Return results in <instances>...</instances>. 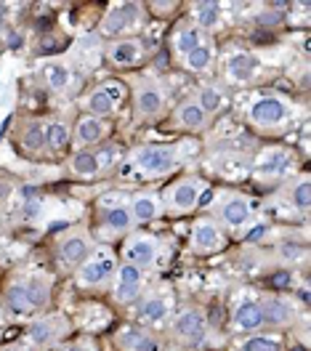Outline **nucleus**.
<instances>
[{"instance_id":"nucleus-1","label":"nucleus","mask_w":311,"mask_h":351,"mask_svg":"<svg viewBox=\"0 0 311 351\" xmlns=\"http://www.w3.org/2000/svg\"><path fill=\"white\" fill-rule=\"evenodd\" d=\"M0 306L16 319L38 317V311L51 306V280L45 274H27L14 280L3 290Z\"/></svg>"},{"instance_id":"nucleus-2","label":"nucleus","mask_w":311,"mask_h":351,"mask_svg":"<svg viewBox=\"0 0 311 351\" xmlns=\"http://www.w3.org/2000/svg\"><path fill=\"white\" fill-rule=\"evenodd\" d=\"M293 117V110H290V101L279 93H261L256 96L250 104H247V112H245V120L261 133H277L282 131Z\"/></svg>"},{"instance_id":"nucleus-3","label":"nucleus","mask_w":311,"mask_h":351,"mask_svg":"<svg viewBox=\"0 0 311 351\" xmlns=\"http://www.w3.org/2000/svg\"><path fill=\"white\" fill-rule=\"evenodd\" d=\"M128 162L134 168V173L144 178H162L171 176L178 168V149L171 144H141L131 149Z\"/></svg>"},{"instance_id":"nucleus-4","label":"nucleus","mask_w":311,"mask_h":351,"mask_svg":"<svg viewBox=\"0 0 311 351\" xmlns=\"http://www.w3.org/2000/svg\"><path fill=\"white\" fill-rule=\"evenodd\" d=\"M96 219L110 237H128L136 229L131 208H128V195H120V192H107L96 199Z\"/></svg>"},{"instance_id":"nucleus-5","label":"nucleus","mask_w":311,"mask_h":351,"mask_svg":"<svg viewBox=\"0 0 311 351\" xmlns=\"http://www.w3.org/2000/svg\"><path fill=\"white\" fill-rule=\"evenodd\" d=\"M205 192V181L200 176H181L173 181L162 197V216H189L197 210L200 197Z\"/></svg>"},{"instance_id":"nucleus-6","label":"nucleus","mask_w":311,"mask_h":351,"mask_svg":"<svg viewBox=\"0 0 311 351\" xmlns=\"http://www.w3.org/2000/svg\"><path fill=\"white\" fill-rule=\"evenodd\" d=\"M72 332V322L64 311H51L43 317H35L27 328V341L29 346L38 351L56 349L59 343L67 341V335Z\"/></svg>"},{"instance_id":"nucleus-7","label":"nucleus","mask_w":311,"mask_h":351,"mask_svg":"<svg viewBox=\"0 0 311 351\" xmlns=\"http://www.w3.org/2000/svg\"><path fill=\"white\" fill-rule=\"evenodd\" d=\"M117 256L112 247H96L86 261L75 269V282L83 287V290H99V287L110 285L112 277H114V269H117Z\"/></svg>"},{"instance_id":"nucleus-8","label":"nucleus","mask_w":311,"mask_h":351,"mask_svg":"<svg viewBox=\"0 0 311 351\" xmlns=\"http://www.w3.org/2000/svg\"><path fill=\"white\" fill-rule=\"evenodd\" d=\"M253 199L242 195V192H221L219 197H216V208H213V213H216V223L221 226V229H229V232H237V229H242L250 223L253 219Z\"/></svg>"},{"instance_id":"nucleus-9","label":"nucleus","mask_w":311,"mask_h":351,"mask_svg":"<svg viewBox=\"0 0 311 351\" xmlns=\"http://www.w3.org/2000/svg\"><path fill=\"white\" fill-rule=\"evenodd\" d=\"M144 3H134V0H125V3H112L107 8V14L101 16L99 22V35L104 38H125V32H131L138 27V22L144 19Z\"/></svg>"},{"instance_id":"nucleus-10","label":"nucleus","mask_w":311,"mask_h":351,"mask_svg":"<svg viewBox=\"0 0 311 351\" xmlns=\"http://www.w3.org/2000/svg\"><path fill=\"white\" fill-rule=\"evenodd\" d=\"M134 114L138 120H157L162 117L165 104H168V88L162 86L157 77H144L134 86Z\"/></svg>"},{"instance_id":"nucleus-11","label":"nucleus","mask_w":311,"mask_h":351,"mask_svg":"<svg viewBox=\"0 0 311 351\" xmlns=\"http://www.w3.org/2000/svg\"><path fill=\"white\" fill-rule=\"evenodd\" d=\"M171 338L184 349H197L208 338V319L200 308H181L171 322Z\"/></svg>"},{"instance_id":"nucleus-12","label":"nucleus","mask_w":311,"mask_h":351,"mask_svg":"<svg viewBox=\"0 0 311 351\" xmlns=\"http://www.w3.org/2000/svg\"><path fill=\"white\" fill-rule=\"evenodd\" d=\"M173 311V298L168 290H149L141 293V298L136 301L134 319L138 322V328H160L168 322Z\"/></svg>"},{"instance_id":"nucleus-13","label":"nucleus","mask_w":311,"mask_h":351,"mask_svg":"<svg viewBox=\"0 0 311 351\" xmlns=\"http://www.w3.org/2000/svg\"><path fill=\"white\" fill-rule=\"evenodd\" d=\"M160 258V240L152 232H131L123 240V263H131L138 271L155 269Z\"/></svg>"},{"instance_id":"nucleus-14","label":"nucleus","mask_w":311,"mask_h":351,"mask_svg":"<svg viewBox=\"0 0 311 351\" xmlns=\"http://www.w3.org/2000/svg\"><path fill=\"white\" fill-rule=\"evenodd\" d=\"M93 250H96V242H93V237L88 234V229H80V226L64 232V234L59 237V242H56V258H59L62 266L69 269V271H75Z\"/></svg>"},{"instance_id":"nucleus-15","label":"nucleus","mask_w":311,"mask_h":351,"mask_svg":"<svg viewBox=\"0 0 311 351\" xmlns=\"http://www.w3.org/2000/svg\"><path fill=\"white\" fill-rule=\"evenodd\" d=\"M125 90L120 83H101V86H93L86 93V99H83V110L86 114L90 117H99V120H110L114 112L120 110V104H123V96Z\"/></svg>"},{"instance_id":"nucleus-16","label":"nucleus","mask_w":311,"mask_h":351,"mask_svg":"<svg viewBox=\"0 0 311 351\" xmlns=\"http://www.w3.org/2000/svg\"><path fill=\"white\" fill-rule=\"evenodd\" d=\"M226 247V232L216 221L210 219H197L192 223V232H189V250L195 256H216Z\"/></svg>"},{"instance_id":"nucleus-17","label":"nucleus","mask_w":311,"mask_h":351,"mask_svg":"<svg viewBox=\"0 0 311 351\" xmlns=\"http://www.w3.org/2000/svg\"><path fill=\"white\" fill-rule=\"evenodd\" d=\"M147 53H149L147 43H144L141 38H136V35L114 38V40H110V45L104 48V59H107L112 66H117V69H134V66H138L147 59Z\"/></svg>"},{"instance_id":"nucleus-18","label":"nucleus","mask_w":311,"mask_h":351,"mask_svg":"<svg viewBox=\"0 0 311 351\" xmlns=\"http://www.w3.org/2000/svg\"><path fill=\"white\" fill-rule=\"evenodd\" d=\"M144 293V271H138L131 263H117L112 277V298L114 304H136Z\"/></svg>"},{"instance_id":"nucleus-19","label":"nucleus","mask_w":311,"mask_h":351,"mask_svg":"<svg viewBox=\"0 0 311 351\" xmlns=\"http://www.w3.org/2000/svg\"><path fill=\"white\" fill-rule=\"evenodd\" d=\"M258 306H261V314H264V328L285 330L290 325H295V319H298V306L288 295H277V293L271 295L269 293L258 301Z\"/></svg>"},{"instance_id":"nucleus-20","label":"nucleus","mask_w":311,"mask_h":351,"mask_svg":"<svg viewBox=\"0 0 311 351\" xmlns=\"http://www.w3.org/2000/svg\"><path fill=\"white\" fill-rule=\"evenodd\" d=\"M110 133L112 128L107 120H99V117H90V114H80L72 123V144L77 149H96V147L107 144Z\"/></svg>"},{"instance_id":"nucleus-21","label":"nucleus","mask_w":311,"mask_h":351,"mask_svg":"<svg viewBox=\"0 0 311 351\" xmlns=\"http://www.w3.org/2000/svg\"><path fill=\"white\" fill-rule=\"evenodd\" d=\"M14 141L22 147V152L29 157H45L48 147H45V128L40 117H24L22 123L14 131Z\"/></svg>"},{"instance_id":"nucleus-22","label":"nucleus","mask_w":311,"mask_h":351,"mask_svg":"<svg viewBox=\"0 0 311 351\" xmlns=\"http://www.w3.org/2000/svg\"><path fill=\"white\" fill-rule=\"evenodd\" d=\"M258 69H261V64H258L256 53H250V51H234L223 62V77L232 86H247L250 80H256Z\"/></svg>"},{"instance_id":"nucleus-23","label":"nucleus","mask_w":311,"mask_h":351,"mask_svg":"<svg viewBox=\"0 0 311 351\" xmlns=\"http://www.w3.org/2000/svg\"><path fill=\"white\" fill-rule=\"evenodd\" d=\"M208 123H210V117L202 112V107L195 101V99H184V101H178V107L171 112V125L184 133L205 131Z\"/></svg>"},{"instance_id":"nucleus-24","label":"nucleus","mask_w":311,"mask_h":351,"mask_svg":"<svg viewBox=\"0 0 311 351\" xmlns=\"http://www.w3.org/2000/svg\"><path fill=\"white\" fill-rule=\"evenodd\" d=\"M295 160V154L282 149V147H269L264 152L256 157V173L266 176V178H279V176L288 173L290 162Z\"/></svg>"},{"instance_id":"nucleus-25","label":"nucleus","mask_w":311,"mask_h":351,"mask_svg":"<svg viewBox=\"0 0 311 351\" xmlns=\"http://www.w3.org/2000/svg\"><path fill=\"white\" fill-rule=\"evenodd\" d=\"M128 208H131V216H134V223H152L162 216V197L147 189V192H136L128 197Z\"/></svg>"},{"instance_id":"nucleus-26","label":"nucleus","mask_w":311,"mask_h":351,"mask_svg":"<svg viewBox=\"0 0 311 351\" xmlns=\"http://www.w3.org/2000/svg\"><path fill=\"white\" fill-rule=\"evenodd\" d=\"M114 341H117V346L123 351H162L160 341L147 328H131V325H125V328L117 330Z\"/></svg>"},{"instance_id":"nucleus-27","label":"nucleus","mask_w":311,"mask_h":351,"mask_svg":"<svg viewBox=\"0 0 311 351\" xmlns=\"http://www.w3.org/2000/svg\"><path fill=\"white\" fill-rule=\"evenodd\" d=\"M72 77H75V72L64 59H48L40 66V80L53 93H67L69 86H72Z\"/></svg>"},{"instance_id":"nucleus-28","label":"nucleus","mask_w":311,"mask_h":351,"mask_svg":"<svg viewBox=\"0 0 311 351\" xmlns=\"http://www.w3.org/2000/svg\"><path fill=\"white\" fill-rule=\"evenodd\" d=\"M232 328H234V332H245V335H253V332H258L264 328V314H261L258 301H242L240 306L234 308Z\"/></svg>"},{"instance_id":"nucleus-29","label":"nucleus","mask_w":311,"mask_h":351,"mask_svg":"<svg viewBox=\"0 0 311 351\" xmlns=\"http://www.w3.org/2000/svg\"><path fill=\"white\" fill-rule=\"evenodd\" d=\"M45 128V147L48 154H62L72 144V123L64 117H51L43 123Z\"/></svg>"},{"instance_id":"nucleus-30","label":"nucleus","mask_w":311,"mask_h":351,"mask_svg":"<svg viewBox=\"0 0 311 351\" xmlns=\"http://www.w3.org/2000/svg\"><path fill=\"white\" fill-rule=\"evenodd\" d=\"M202 29H197L195 24L189 22V19H184V22H178V27L173 29V38H171V45H173V53L176 56H189L197 45H202Z\"/></svg>"},{"instance_id":"nucleus-31","label":"nucleus","mask_w":311,"mask_h":351,"mask_svg":"<svg viewBox=\"0 0 311 351\" xmlns=\"http://www.w3.org/2000/svg\"><path fill=\"white\" fill-rule=\"evenodd\" d=\"M223 5L216 3V0H200V3H192V24L202 29V32H210L221 24V11Z\"/></svg>"},{"instance_id":"nucleus-32","label":"nucleus","mask_w":311,"mask_h":351,"mask_svg":"<svg viewBox=\"0 0 311 351\" xmlns=\"http://www.w3.org/2000/svg\"><path fill=\"white\" fill-rule=\"evenodd\" d=\"M69 173L75 178H96L99 173H104L99 152L96 149H77L69 157Z\"/></svg>"},{"instance_id":"nucleus-33","label":"nucleus","mask_w":311,"mask_h":351,"mask_svg":"<svg viewBox=\"0 0 311 351\" xmlns=\"http://www.w3.org/2000/svg\"><path fill=\"white\" fill-rule=\"evenodd\" d=\"M195 101L202 107V112L208 114V117H213V114H219L223 110V104H226V90L221 86H216V83H208V86H200V90L195 93Z\"/></svg>"},{"instance_id":"nucleus-34","label":"nucleus","mask_w":311,"mask_h":351,"mask_svg":"<svg viewBox=\"0 0 311 351\" xmlns=\"http://www.w3.org/2000/svg\"><path fill=\"white\" fill-rule=\"evenodd\" d=\"M184 62V66L189 69V72H208L210 66H213V62H216V51H213V45L210 43H202V45H197L189 56H184L181 59Z\"/></svg>"},{"instance_id":"nucleus-35","label":"nucleus","mask_w":311,"mask_h":351,"mask_svg":"<svg viewBox=\"0 0 311 351\" xmlns=\"http://www.w3.org/2000/svg\"><path fill=\"white\" fill-rule=\"evenodd\" d=\"M309 178L306 176H301V178H295V184H290L288 189V205L293 210H298L301 216H306L309 213Z\"/></svg>"},{"instance_id":"nucleus-36","label":"nucleus","mask_w":311,"mask_h":351,"mask_svg":"<svg viewBox=\"0 0 311 351\" xmlns=\"http://www.w3.org/2000/svg\"><path fill=\"white\" fill-rule=\"evenodd\" d=\"M277 258L282 263H295L306 258V245L303 242H279L277 245Z\"/></svg>"},{"instance_id":"nucleus-37","label":"nucleus","mask_w":311,"mask_h":351,"mask_svg":"<svg viewBox=\"0 0 311 351\" xmlns=\"http://www.w3.org/2000/svg\"><path fill=\"white\" fill-rule=\"evenodd\" d=\"M240 351H282V346L274 338H266V335H247Z\"/></svg>"},{"instance_id":"nucleus-38","label":"nucleus","mask_w":311,"mask_h":351,"mask_svg":"<svg viewBox=\"0 0 311 351\" xmlns=\"http://www.w3.org/2000/svg\"><path fill=\"white\" fill-rule=\"evenodd\" d=\"M56 351H96V349H93L90 341H64V343L56 346Z\"/></svg>"},{"instance_id":"nucleus-39","label":"nucleus","mask_w":311,"mask_h":351,"mask_svg":"<svg viewBox=\"0 0 311 351\" xmlns=\"http://www.w3.org/2000/svg\"><path fill=\"white\" fill-rule=\"evenodd\" d=\"M24 45V35L19 29H11L8 32V48H22Z\"/></svg>"},{"instance_id":"nucleus-40","label":"nucleus","mask_w":311,"mask_h":351,"mask_svg":"<svg viewBox=\"0 0 311 351\" xmlns=\"http://www.w3.org/2000/svg\"><path fill=\"white\" fill-rule=\"evenodd\" d=\"M8 8H11V5H5V3H0V24H3V22H5V19H8V14H11Z\"/></svg>"},{"instance_id":"nucleus-41","label":"nucleus","mask_w":311,"mask_h":351,"mask_svg":"<svg viewBox=\"0 0 311 351\" xmlns=\"http://www.w3.org/2000/svg\"><path fill=\"white\" fill-rule=\"evenodd\" d=\"M5 328V311H3V306H0V330Z\"/></svg>"},{"instance_id":"nucleus-42","label":"nucleus","mask_w":311,"mask_h":351,"mask_svg":"<svg viewBox=\"0 0 311 351\" xmlns=\"http://www.w3.org/2000/svg\"><path fill=\"white\" fill-rule=\"evenodd\" d=\"M5 351H27V349H5Z\"/></svg>"}]
</instances>
